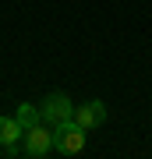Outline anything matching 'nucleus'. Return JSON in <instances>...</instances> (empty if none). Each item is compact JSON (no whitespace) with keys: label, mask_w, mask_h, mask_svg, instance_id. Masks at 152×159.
Listing matches in <instances>:
<instances>
[{"label":"nucleus","mask_w":152,"mask_h":159,"mask_svg":"<svg viewBox=\"0 0 152 159\" xmlns=\"http://www.w3.org/2000/svg\"><path fill=\"white\" fill-rule=\"evenodd\" d=\"M14 117H18V124H21L25 131H28V127H35V124H43V113H39V106H32V102H21Z\"/></svg>","instance_id":"6"},{"label":"nucleus","mask_w":152,"mask_h":159,"mask_svg":"<svg viewBox=\"0 0 152 159\" xmlns=\"http://www.w3.org/2000/svg\"><path fill=\"white\" fill-rule=\"evenodd\" d=\"M21 134H25V127L18 124V117H0V145L14 148L21 142Z\"/></svg>","instance_id":"5"},{"label":"nucleus","mask_w":152,"mask_h":159,"mask_svg":"<svg viewBox=\"0 0 152 159\" xmlns=\"http://www.w3.org/2000/svg\"><path fill=\"white\" fill-rule=\"evenodd\" d=\"M21 145H25V152L32 156V159H43L46 152L53 148V127L46 124H35V127H28L25 134H21Z\"/></svg>","instance_id":"3"},{"label":"nucleus","mask_w":152,"mask_h":159,"mask_svg":"<svg viewBox=\"0 0 152 159\" xmlns=\"http://www.w3.org/2000/svg\"><path fill=\"white\" fill-rule=\"evenodd\" d=\"M74 120H78L85 131H92V127H99L103 120H106V106H103L99 99H89V102H81V106H74Z\"/></svg>","instance_id":"4"},{"label":"nucleus","mask_w":152,"mask_h":159,"mask_svg":"<svg viewBox=\"0 0 152 159\" xmlns=\"http://www.w3.org/2000/svg\"><path fill=\"white\" fill-rule=\"evenodd\" d=\"M53 148L64 152V156H78L81 148H85V127L74 117L64 120V124H57L53 127Z\"/></svg>","instance_id":"1"},{"label":"nucleus","mask_w":152,"mask_h":159,"mask_svg":"<svg viewBox=\"0 0 152 159\" xmlns=\"http://www.w3.org/2000/svg\"><path fill=\"white\" fill-rule=\"evenodd\" d=\"M39 113H43V120H46L50 127H57V124H64V120L74 117V102L64 96V92H50V96L43 99Z\"/></svg>","instance_id":"2"}]
</instances>
